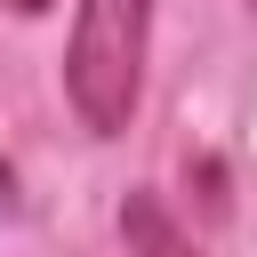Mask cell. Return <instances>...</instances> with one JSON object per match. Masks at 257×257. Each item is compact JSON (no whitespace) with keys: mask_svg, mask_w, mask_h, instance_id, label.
I'll return each mask as SVG.
<instances>
[{"mask_svg":"<svg viewBox=\"0 0 257 257\" xmlns=\"http://www.w3.org/2000/svg\"><path fill=\"white\" fill-rule=\"evenodd\" d=\"M8 8H16V16H40V8H48V0H8Z\"/></svg>","mask_w":257,"mask_h":257,"instance_id":"4","label":"cell"},{"mask_svg":"<svg viewBox=\"0 0 257 257\" xmlns=\"http://www.w3.org/2000/svg\"><path fill=\"white\" fill-rule=\"evenodd\" d=\"M0 209H16V169L0 161Z\"/></svg>","mask_w":257,"mask_h":257,"instance_id":"3","label":"cell"},{"mask_svg":"<svg viewBox=\"0 0 257 257\" xmlns=\"http://www.w3.org/2000/svg\"><path fill=\"white\" fill-rule=\"evenodd\" d=\"M120 241H128V257H201L185 241V225L161 209V193H128L120 201Z\"/></svg>","mask_w":257,"mask_h":257,"instance_id":"2","label":"cell"},{"mask_svg":"<svg viewBox=\"0 0 257 257\" xmlns=\"http://www.w3.org/2000/svg\"><path fill=\"white\" fill-rule=\"evenodd\" d=\"M145 56H153V0H80L72 40H64V96L88 137H120L145 96Z\"/></svg>","mask_w":257,"mask_h":257,"instance_id":"1","label":"cell"}]
</instances>
